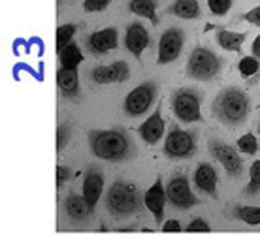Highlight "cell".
Here are the masks:
<instances>
[{"instance_id": "obj_1", "label": "cell", "mask_w": 260, "mask_h": 239, "mask_svg": "<svg viewBox=\"0 0 260 239\" xmlns=\"http://www.w3.org/2000/svg\"><path fill=\"white\" fill-rule=\"evenodd\" d=\"M251 113V102L245 92L238 87L222 89L211 102V115L224 126H240Z\"/></svg>"}, {"instance_id": "obj_2", "label": "cell", "mask_w": 260, "mask_h": 239, "mask_svg": "<svg viewBox=\"0 0 260 239\" xmlns=\"http://www.w3.org/2000/svg\"><path fill=\"white\" fill-rule=\"evenodd\" d=\"M89 145H91L92 155L100 160L108 162L126 160L132 153V142H130L128 134L121 128L91 130Z\"/></svg>"}, {"instance_id": "obj_3", "label": "cell", "mask_w": 260, "mask_h": 239, "mask_svg": "<svg viewBox=\"0 0 260 239\" xmlns=\"http://www.w3.org/2000/svg\"><path fill=\"white\" fill-rule=\"evenodd\" d=\"M143 198L132 183L115 181L106 194V207L115 219H124L142 209Z\"/></svg>"}, {"instance_id": "obj_4", "label": "cell", "mask_w": 260, "mask_h": 239, "mask_svg": "<svg viewBox=\"0 0 260 239\" xmlns=\"http://www.w3.org/2000/svg\"><path fill=\"white\" fill-rule=\"evenodd\" d=\"M221 72V58L208 47H196L187 62V76L196 81H211Z\"/></svg>"}, {"instance_id": "obj_5", "label": "cell", "mask_w": 260, "mask_h": 239, "mask_svg": "<svg viewBox=\"0 0 260 239\" xmlns=\"http://www.w3.org/2000/svg\"><path fill=\"white\" fill-rule=\"evenodd\" d=\"M202 100L200 94L192 89H179L172 96V110L174 115L181 123H200L202 111H200Z\"/></svg>"}, {"instance_id": "obj_6", "label": "cell", "mask_w": 260, "mask_h": 239, "mask_svg": "<svg viewBox=\"0 0 260 239\" xmlns=\"http://www.w3.org/2000/svg\"><path fill=\"white\" fill-rule=\"evenodd\" d=\"M156 85L153 81H145V83L138 85L136 89L126 94L123 102V111L126 117H140L149 110L156 96Z\"/></svg>"}, {"instance_id": "obj_7", "label": "cell", "mask_w": 260, "mask_h": 239, "mask_svg": "<svg viewBox=\"0 0 260 239\" xmlns=\"http://www.w3.org/2000/svg\"><path fill=\"white\" fill-rule=\"evenodd\" d=\"M196 151V140L194 134L189 130L172 128L170 134L166 136L164 142V155L172 158V160H183V158H190Z\"/></svg>"}, {"instance_id": "obj_8", "label": "cell", "mask_w": 260, "mask_h": 239, "mask_svg": "<svg viewBox=\"0 0 260 239\" xmlns=\"http://www.w3.org/2000/svg\"><path fill=\"white\" fill-rule=\"evenodd\" d=\"M166 194H168V201L177 209H190L200 203V200L190 190V183L187 175L176 174L170 177L168 185H166Z\"/></svg>"}, {"instance_id": "obj_9", "label": "cell", "mask_w": 260, "mask_h": 239, "mask_svg": "<svg viewBox=\"0 0 260 239\" xmlns=\"http://www.w3.org/2000/svg\"><path fill=\"white\" fill-rule=\"evenodd\" d=\"M209 153L213 156L217 162H221L222 168L226 169L228 175H232V177H238V175L243 172V162H241V156L238 155V151H236L232 145H228V143H222L221 140H211L209 142Z\"/></svg>"}, {"instance_id": "obj_10", "label": "cell", "mask_w": 260, "mask_h": 239, "mask_svg": "<svg viewBox=\"0 0 260 239\" xmlns=\"http://www.w3.org/2000/svg\"><path fill=\"white\" fill-rule=\"evenodd\" d=\"M183 44H185V36L179 28H168L166 32L158 40V57H156V64H170L174 62L179 55H181Z\"/></svg>"}, {"instance_id": "obj_11", "label": "cell", "mask_w": 260, "mask_h": 239, "mask_svg": "<svg viewBox=\"0 0 260 239\" xmlns=\"http://www.w3.org/2000/svg\"><path fill=\"white\" fill-rule=\"evenodd\" d=\"M130 76L128 64L124 60H117L108 66H96L91 70L92 83L96 85H110V83H123Z\"/></svg>"}, {"instance_id": "obj_12", "label": "cell", "mask_w": 260, "mask_h": 239, "mask_svg": "<svg viewBox=\"0 0 260 239\" xmlns=\"http://www.w3.org/2000/svg\"><path fill=\"white\" fill-rule=\"evenodd\" d=\"M166 201H168L166 188L162 187L160 177H156V181L151 185V188H147L145 194H143V206L153 213L156 224L162 222V219H164V206H166Z\"/></svg>"}, {"instance_id": "obj_13", "label": "cell", "mask_w": 260, "mask_h": 239, "mask_svg": "<svg viewBox=\"0 0 260 239\" xmlns=\"http://www.w3.org/2000/svg\"><path fill=\"white\" fill-rule=\"evenodd\" d=\"M149 32H147V28L142 25V23H132L128 25L126 28V36H124V47L128 49L132 55L136 58H142V53L147 49L149 46Z\"/></svg>"}, {"instance_id": "obj_14", "label": "cell", "mask_w": 260, "mask_h": 239, "mask_svg": "<svg viewBox=\"0 0 260 239\" xmlns=\"http://www.w3.org/2000/svg\"><path fill=\"white\" fill-rule=\"evenodd\" d=\"M117 30L110 26V28H104V30H98V32H92L89 38H87V47H89V51L92 55H106V53H110L111 49H115L117 47Z\"/></svg>"}, {"instance_id": "obj_15", "label": "cell", "mask_w": 260, "mask_h": 239, "mask_svg": "<svg viewBox=\"0 0 260 239\" xmlns=\"http://www.w3.org/2000/svg\"><path fill=\"white\" fill-rule=\"evenodd\" d=\"M102 190H104V175L98 168H89L87 174L83 177V188H81V194L83 198L89 201V206L94 209L102 196Z\"/></svg>"}, {"instance_id": "obj_16", "label": "cell", "mask_w": 260, "mask_h": 239, "mask_svg": "<svg viewBox=\"0 0 260 239\" xmlns=\"http://www.w3.org/2000/svg\"><path fill=\"white\" fill-rule=\"evenodd\" d=\"M217 183H219V177H217V172H215L213 166L209 162H200L198 168L194 169L196 188L215 198L217 196Z\"/></svg>"}, {"instance_id": "obj_17", "label": "cell", "mask_w": 260, "mask_h": 239, "mask_svg": "<svg viewBox=\"0 0 260 239\" xmlns=\"http://www.w3.org/2000/svg\"><path fill=\"white\" fill-rule=\"evenodd\" d=\"M64 211L70 220H74V222H81V220L89 219L94 209L89 206V201L83 198V194H81V196H78V194H70V196H66V200H64Z\"/></svg>"}, {"instance_id": "obj_18", "label": "cell", "mask_w": 260, "mask_h": 239, "mask_svg": "<svg viewBox=\"0 0 260 239\" xmlns=\"http://www.w3.org/2000/svg\"><path fill=\"white\" fill-rule=\"evenodd\" d=\"M164 134V119L160 115V108H156V111L140 126V138L147 145H155Z\"/></svg>"}, {"instance_id": "obj_19", "label": "cell", "mask_w": 260, "mask_h": 239, "mask_svg": "<svg viewBox=\"0 0 260 239\" xmlns=\"http://www.w3.org/2000/svg\"><path fill=\"white\" fill-rule=\"evenodd\" d=\"M57 85L64 98H76L79 94V78L78 70L60 66L57 70Z\"/></svg>"}, {"instance_id": "obj_20", "label": "cell", "mask_w": 260, "mask_h": 239, "mask_svg": "<svg viewBox=\"0 0 260 239\" xmlns=\"http://www.w3.org/2000/svg\"><path fill=\"white\" fill-rule=\"evenodd\" d=\"M247 38L245 32H232V30H219L217 32V42L224 51L238 53L243 46V42Z\"/></svg>"}, {"instance_id": "obj_21", "label": "cell", "mask_w": 260, "mask_h": 239, "mask_svg": "<svg viewBox=\"0 0 260 239\" xmlns=\"http://www.w3.org/2000/svg\"><path fill=\"white\" fill-rule=\"evenodd\" d=\"M170 12L181 19H198L200 17V4L198 0H176Z\"/></svg>"}, {"instance_id": "obj_22", "label": "cell", "mask_w": 260, "mask_h": 239, "mask_svg": "<svg viewBox=\"0 0 260 239\" xmlns=\"http://www.w3.org/2000/svg\"><path fill=\"white\" fill-rule=\"evenodd\" d=\"M128 10L136 13L140 17L149 19L153 25H158V17H156V0H130Z\"/></svg>"}, {"instance_id": "obj_23", "label": "cell", "mask_w": 260, "mask_h": 239, "mask_svg": "<svg viewBox=\"0 0 260 239\" xmlns=\"http://www.w3.org/2000/svg\"><path fill=\"white\" fill-rule=\"evenodd\" d=\"M59 60H60V66L78 70V66L81 64V60H83V55H81V49H79L78 44L70 42L66 47H62L59 51Z\"/></svg>"}, {"instance_id": "obj_24", "label": "cell", "mask_w": 260, "mask_h": 239, "mask_svg": "<svg viewBox=\"0 0 260 239\" xmlns=\"http://www.w3.org/2000/svg\"><path fill=\"white\" fill-rule=\"evenodd\" d=\"M234 217L249 226H258L260 224V207L253 206H240L234 207Z\"/></svg>"}, {"instance_id": "obj_25", "label": "cell", "mask_w": 260, "mask_h": 239, "mask_svg": "<svg viewBox=\"0 0 260 239\" xmlns=\"http://www.w3.org/2000/svg\"><path fill=\"white\" fill-rule=\"evenodd\" d=\"M238 68H240V74L243 76V78H253V76H256L260 70V60L256 57H243L240 60V64H238Z\"/></svg>"}, {"instance_id": "obj_26", "label": "cell", "mask_w": 260, "mask_h": 239, "mask_svg": "<svg viewBox=\"0 0 260 239\" xmlns=\"http://www.w3.org/2000/svg\"><path fill=\"white\" fill-rule=\"evenodd\" d=\"M76 28L78 26L74 23H68V25H62L57 28V51H60L62 47H66L72 42L74 34H76Z\"/></svg>"}, {"instance_id": "obj_27", "label": "cell", "mask_w": 260, "mask_h": 239, "mask_svg": "<svg viewBox=\"0 0 260 239\" xmlns=\"http://www.w3.org/2000/svg\"><path fill=\"white\" fill-rule=\"evenodd\" d=\"M258 190H260V160H256L249 168V185L245 187L243 194H256Z\"/></svg>"}, {"instance_id": "obj_28", "label": "cell", "mask_w": 260, "mask_h": 239, "mask_svg": "<svg viewBox=\"0 0 260 239\" xmlns=\"http://www.w3.org/2000/svg\"><path fill=\"white\" fill-rule=\"evenodd\" d=\"M238 149H240L243 155H254L258 151V140L254 138V134L247 132L238 140Z\"/></svg>"}, {"instance_id": "obj_29", "label": "cell", "mask_w": 260, "mask_h": 239, "mask_svg": "<svg viewBox=\"0 0 260 239\" xmlns=\"http://www.w3.org/2000/svg\"><path fill=\"white\" fill-rule=\"evenodd\" d=\"M208 6L213 15H224L232 8V0H208Z\"/></svg>"}, {"instance_id": "obj_30", "label": "cell", "mask_w": 260, "mask_h": 239, "mask_svg": "<svg viewBox=\"0 0 260 239\" xmlns=\"http://www.w3.org/2000/svg\"><path fill=\"white\" fill-rule=\"evenodd\" d=\"M68 140H70V126L68 124H62L57 130V151H62V149L68 145Z\"/></svg>"}, {"instance_id": "obj_31", "label": "cell", "mask_w": 260, "mask_h": 239, "mask_svg": "<svg viewBox=\"0 0 260 239\" xmlns=\"http://www.w3.org/2000/svg\"><path fill=\"white\" fill-rule=\"evenodd\" d=\"M108 4H110V0H83V10L89 13L102 12L108 8Z\"/></svg>"}, {"instance_id": "obj_32", "label": "cell", "mask_w": 260, "mask_h": 239, "mask_svg": "<svg viewBox=\"0 0 260 239\" xmlns=\"http://www.w3.org/2000/svg\"><path fill=\"white\" fill-rule=\"evenodd\" d=\"M211 228H209V224L206 222V220H202V219H194V220H190L189 224H187V232L190 233H208Z\"/></svg>"}, {"instance_id": "obj_33", "label": "cell", "mask_w": 260, "mask_h": 239, "mask_svg": "<svg viewBox=\"0 0 260 239\" xmlns=\"http://www.w3.org/2000/svg\"><path fill=\"white\" fill-rule=\"evenodd\" d=\"M243 19L247 21V23H251V25H254V26H260V6L249 10V12L243 15Z\"/></svg>"}, {"instance_id": "obj_34", "label": "cell", "mask_w": 260, "mask_h": 239, "mask_svg": "<svg viewBox=\"0 0 260 239\" xmlns=\"http://www.w3.org/2000/svg\"><path fill=\"white\" fill-rule=\"evenodd\" d=\"M68 179H70V168H66V166H59V168H57V185L62 187Z\"/></svg>"}, {"instance_id": "obj_35", "label": "cell", "mask_w": 260, "mask_h": 239, "mask_svg": "<svg viewBox=\"0 0 260 239\" xmlns=\"http://www.w3.org/2000/svg\"><path fill=\"white\" fill-rule=\"evenodd\" d=\"M162 230L166 233H177V232H181V224H179L177 220H168V222H164Z\"/></svg>"}, {"instance_id": "obj_36", "label": "cell", "mask_w": 260, "mask_h": 239, "mask_svg": "<svg viewBox=\"0 0 260 239\" xmlns=\"http://www.w3.org/2000/svg\"><path fill=\"white\" fill-rule=\"evenodd\" d=\"M253 55L260 60V34L254 38V42H253Z\"/></svg>"}, {"instance_id": "obj_37", "label": "cell", "mask_w": 260, "mask_h": 239, "mask_svg": "<svg viewBox=\"0 0 260 239\" xmlns=\"http://www.w3.org/2000/svg\"><path fill=\"white\" fill-rule=\"evenodd\" d=\"M258 136H260V121H258Z\"/></svg>"}]
</instances>
